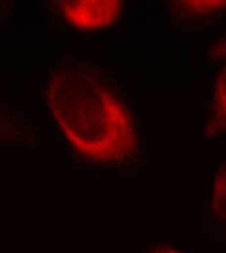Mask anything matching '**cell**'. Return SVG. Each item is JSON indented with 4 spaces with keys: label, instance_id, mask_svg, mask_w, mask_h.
<instances>
[{
    "label": "cell",
    "instance_id": "1",
    "mask_svg": "<svg viewBox=\"0 0 226 253\" xmlns=\"http://www.w3.org/2000/svg\"><path fill=\"white\" fill-rule=\"evenodd\" d=\"M53 115L73 150L102 166H124L137 157L139 137L128 106L98 73L67 69L48 87Z\"/></svg>",
    "mask_w": 226,
    "mask_h": 253
},
{
    "label": "cell",
    "instance_id": "2",
    "mask_svg": "<svg viewBox=\"0 0 226 253\" xmlns=\"http://www.w3.org/2000/svg\"><path fill=\"white\" fill-rule=\"evenodd\" d=\"M122 8L123 3L118 0H74L60 3L64 19L80 31H98L112 26Z\"/></svg>",
    "mask_w": 226,
    "mask_h": 253
},
{
    "label": "cell",
    "instance_id": "3",
    "mask_svg": "<svg viewBox=\"0 0 226 253\" xmlns=\"http://www.w3.org/2000/svg\"><path fill=\"white\" fill-rule=\"evenodd\" d=\"M217 78L212 99L209 104L206 134L216 135L226 132V58Z\"/></svg>",
    "mask_w": 226,
    "mask_h": 253
},
{
    "label": "cell",
    "instance_id": "4",
    "mask_svg": "<svg viewBox=\"0 0 226 253\" xmlns=\"http://www.w3.org/2000/svg\"><path fill=\"white\" fill-rule=\"evenodd\" d=\"M210 209L213 220L226 232V159L214 178Z\"/></svg>",
    "mask_w": 226,
    "mask_h": 253
},
{
    "label": "cell",
    "instance_id": "5",
    "mask_svg": "<svg viewBox=\"0 0 226 253\" xmlns=\"http://www.w3.org/2000/svg\"><path fill=\"white\" fill-rule=\"evenodd\" d=\"M174 12L183 16L191 15L193 19H204L210 15L223 12L226 8V1H179L174 2Z\"/></svg>",
    "mask_w": 226,
    "mask_h": 253
},
{
    "label": "cell",
    "instance_id": "6",
    "mask_svg": "<svg viewBox=\"0 0 226 253\" xmlns=\"http://www.w3.org/2000/svg\"><path fill=\"white\" fill-rule=\"evenodd\" d=\"M213 58H216L214 60L223 61L226 58V35L225 39L220 40V43H217L213 46L212 51Z\"/></svg>",
    "mask_w": 226,
    "mask_h": 253
},
{
    "label": "cell",
    "instance_id": "7",
    "mask_svg": "<svg viewBox=\"0 0 226 253\" xmlns=\"http://www.w3.org/2000/svg\"><path fill=\"white\" fill-rule=\"evenodd\" d=\"M147 253H185L182 251H180L176 248L166 246V245H156L152 247Z\"/></svg>",
    "mask_w": 226,
    "mask_h": 253
},
{
    "label": "cell",
    "instance_id": "8",
    "mask_svg": "<svg viewBox=\"0 0 226 253\" xmlns=\"http://www.w3.org/2000/svg\"><path fill=\"white\" fill-rule=\"evenodd\" d=\"M1 122H2V121H0V123H1ZM1 128H3V127H2V126H0V129H1Z\"/></svg>",
    "mask_w": 226,
    "mask_h": 253
}]
</instances>
